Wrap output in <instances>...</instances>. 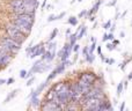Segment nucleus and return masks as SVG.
Masks as SVG:
<instances>
[{"label": "nucleus", "mask_w": 132, "mask_h": 111, "mask_svg": "<svg viewBox=\"0 0 132 111\" xmlns=\"http://www.w3.org/2000/svg\"><path fill=\"white\" fill-rule=\"evenodd\" d=\"M107 49L109 51H112V50H115V49H116V45H115L114 43H108L107 44Z\"/></svg>", "instance_id": "obj_33"}, {"label": "nucleus", "mask_w": 132, "mask_h": 111, "mask_svg": "<svg viewBox=\"0 0 132 111\" xmlns=\"http://www.w3.org/2000/svg\"><path fill=\"white\" fill-rule=\"evenodd\" d=\"M87 12H88V11H86V9H84V11H82V12H80V13H79V15H78V18H79V19H82V18H84V16H87Z\"/></svg>", "instance_id": "obj_35"}, {"label": "nucleus", "mask_w": 132, "mask_h": 111, "mask_svg": "<svg viewBox=\"0 0 132 111\" xmlns=\"http://www.w3.org/2000/svg\"><path fill=\"white\" fill-rule=\"evenodd\" d=\"M119 37H121V38H124V37H125V32L121 31V34H119Z\"/></svg>", "instance_id": "obj_50"}, {"label": "nucleus", "mask_w": 132, "mask_h": 111, "mask_svg": "<svg viewBox=\"0 0 132 111\" xmlns=\"http://www.w3.org/2000/svg\"><path fill=\"white\" fill-rule=\"evenodd\" d=\"M52 21H56V15L55 14H51L48 18V22H52Z\"/></svg>", "instance_id": "obj_36"}, {"label": "nucleus", "mask_w": 132, "mask_h": 111, "mask_svg": "<svg viewBox=\"0 0 132 111\" xmlns=\"http://www.w3.org/2000/svg\"><path fill=\"white\" fill-rule=\"evenodd\" d=\"M89 55H90V53H89V46H85L84 48V50H82V56L85 57V59H87L89 57Z\"/></svg>", "instance_id": "obj_28"}, {"label": "nucleus", "mask_w": 132, "mask_h": 111, "mask_svg": "<svg viewBox=\"0 0 132 111\" xmlns=\"http://www.w3.org/2000/svg\"><path fill=\"white\" fill-rule=\"evenodd\" d=\"M45 5H46V0H44V1H43V5H42V8H44V7H45Z\"/></svg>", "instance_id": "obj_53"}, {"label": "nucleus", "mask_w": 132, "mask_h": 111, "mask_svg": "<svg viewBox=\"0 0 132 111\" xmlns=\"http://www.w3.org/2000/svg\"><path fill=\"white\" fill-rule=\"evenodd\" d=\"M115 29H116V24H112L111 23V25H110V28H109V30H110V32H115Z\"/></svg>", "instance_id": "obj_43"}, {"label": "nucleus", "mask_w": 132, "mask_h": 111, "mask_svg": "<svg viewBox=\"0 0 132 111\" xmlns=\"http://www.w3.org/2000/svg\"><path fill=\"white\" fill-rule=\"evenodd\" d=\"M57 35H58V29L57 28H55V29L51 31V34H50V37L48 38V42H51V41H53V39L57 37Z\"/></svg>", "instance_id": "obj_23"}, {"label": "nucleus", "mask_w": 132, "mask_h": 111, "mask_svg": "<svg viewBox=\"0 0 132 111\" xmlns=\"http://www.w3.org/2000/svg\"><path fill=\"white\" fill-rule=\"evenodd\" d=\"M112 64H115V59H109L108 60V65H112Z\"/></svg>", "instance_id": "obj_45"}, {"label": "nucleus", "mask_w": 132, "mask_h": 111, "mask_svg": "<svg viewBox=\"0 0 132 111\" xmlns=\"http://www.w3.org/2000/svg\"><path fill=\"white\" fill-rule=\"evenodd\" d=\"M41 108L43 111H59L60 107L55 102V100H44L41 103Z\"/></svg>", "instance_id": "obj_4"}, {"label": "nucleus", "mask_w": 132, "mask_h": 111, "mask_svg": "<svg viewBox=\"0 0 132 111\" xmlns=\"http://www.w3.org/2000/svg\"><path fill=\"white\" fill-rule=\"evenodd\" d=\"M12 58H13V55L0 50V67H6L7 65H9V63L12 61Z\"/></svg>", "instance_id": "obj_8"}, {"label": "nucleus", "mask_w": 132, "mask_h": 111, "mask_svg": "<svg viewBox=\"0 0 132 111\" xmlns=\"http://www.w3.org/2000/svg\"><path fill=\"white\" fill-rule=\"evenodd\" d=\"M112 43H114L115 44V45H118V44H119V41H118V39H112Z\"/></svg>", "instance_id": "obj_47"}, {"label": "nucleus", "mask_w": 132, "mask_h": 111, "mask_svg": "<svg viewBox=\"0 0 132 111\" xmlns=\"http://www.w3.org/2000/svg\"><path fill=\"white\" fill-rule=\"evenodd\" d=\"M128 80H132V71H131V73L129 74V76H128Z\"/></svg>", "instance_id": "obj_51"}, {"label": "nucleus", "mask_w": 132, "mask_h": 111, "mask_svg": "<svg viewBox=\"0 0 132 111\" xmlns=\"http://www.w3.org/2000/svg\"><path fill=\"white\" fill-rule=\"evenodd\" d=\"M65 12H62V13L59 14V15H56V20H60V19H63L65 16Z\"/></svg>", "instance_id": "obj_39"}, {"label": "nucleus", "mask_w": 132, "mask_h": 111, "mask_svg": "<svg viewBox=\"0 0 132 111\" xmlns=\"http://www.w3.org/2000/svg\"><path fill=\"white\" fill-rule=\"evenodd\" d=\"M111 20H108L107 21V22H104V23H103V29H104V30H107V29H109V28H110V25H111Z\"/></svg>", "instance_id": "obj_31"}, {"label": "nucleus", "mask_w": 132, "mask_h": 111, "mask_svg": "<svg viewBox=\"0 0 132 111\" xmlns=\"http://www.w3.org/2000/svg\"><path fill=\"white\" fill-rule=\"evenodd\" d=\"M96 46H97V44H96V41L92 42V45L89 46V53H94V51H95Z\"/></svg>", "instance_id": "obj_29"}, {"label": "nucleus", "mask_w": 132, "mask_h": 111, "mask_svg": "<svg viewBox=\"0 0 132 111\" xmlns=\"http://www.w3.org/2000/svg\"><path fill=\"white\" fill-rule=\"evenodd\" d=\"M77 83H78V87H79L80 91H81V93L84 94V95L87 93V91L89 90V89L92 88V87L94 86L93 83H89V82L84 81V80H78V81H77Z\"/></svg>", "instance_id": "obj_11"}, {"label": "nucleus", "mask_w": 132, "mask_h": 111, "mask_svg": "<svg viewBox=\"0 0 132 111\" xmlns=\"http://www.w3.org/2000/svg\"><path fill=\"white\" fill-rule=\"evenodd\" d=\"M94 60H95V55H94V53H90L88 58L86 59V61H87V63H89V64H92Z\"/></svg>", "instance_id": "obj_30"}, {"label": "nucleus", "mask_w": 132, "mask_h": 111, "mask_svg": "<svg viewBox=\"0 0 132 111\" xmlns=\"http://www.w3.org/2000/svg\"><path fill=\"white\" fill-rule=\"evenodd\" d=\"M71 35V29H67L66 30V38H68V36Z\"/></svg>", "instance_id": "obj_48"}, {"label": "nucleus", "mask_w": 132, "mask_h": 111, "mask_svg": "<svg viewBox=\"0 0 132 111\" xmlns=\"http://www.w3.org/2000/svg\"><path fill=\"white\" fill-rule=\"evenodd\" d=\"M34 81H35V76H34V75H31V76H30V79L27 81V83H26V86H27V87L31 86V84H32V82H34Z\"/></svg>", "instance_id": "obj_32"}, {"label": "nucleus", "mask_w": 132, "mask_h": 111, "mask_svg": "<svg viewBox=\"0 0 132 111\" xmlns=\"http://www.w3.org/2000/svg\"><path fill=\"white\" fill-rule=\"evenodd\" d=\"M131 60H132V56H130L128 59H125V60H124L123 63H121V65H119V68L124 71V70H125V67H126V64H129Z\"/></svg>", "instance_id": "obj_26"}, {"label": "nucleus", "mask_w": 132, "mask_h": 111, "mask_svg": "<svg viewBox=\"0 0 132 111\" xmlns=\"http://www.w3.org/2000/svg\"><path fill=\"white\" fill-rule=\"evenodd\" d=\"M97 53H98V56L102 55V49H101V46H97Z\"/></svg>", "instance_id": "obj_46"}, {"label": "nucleus", "mask_w": 132, "mask_h": 111, "mask_svg": "<svg viewBox=\"0 0 132 111\" xmlns=\"http://www.w3.org/2000/svg\"><path fill=\"white\" fill-rule=\"evenodd\" d=\"M62 53H63V49L59 51V52H58V57H59V58H60V56H62Z\"/></svg>", "instance_id": "obj_54"}, {"label": "nucleus", "mask_w": 132, "mask_h": 111, "mask_svg": "<svg viewBox=\"0 0 132 111\" xmlns=\"http://www.w3.org/2000/svg\"><path fill=\"white\" fill-rule=\"evenodd\" d=\"M23 2H24V0H12L9 2V7H11L14 15L24 13V11H23Z\"/></svg>", "instance_id": "obj_6"}, {"label": "nucleus", "mask_w": 132, "mask_h": 111, "mask_svg": "<svg viewBox=\"0 0 132 111\" xmlns=\"http://www.w3.org/2000/svg\"><path fill=\"white\" fill-rule=\"evenodd\" d=\"M67 22L70 23L71 25H77L78 24V19L75 18V16H71V18L67 20Z\"/></svg>", "instance_id": "obj_27"}, {"label": "nucleus", "mask_w": 132, "mask_h": 111, "mask_svg": "<svg viewBox=\"0 0 132 111\" xmlns=\"http://www.w3.org/2000/svg\"><path fill=\"white\" fill-rule=\"evenodd\" d=\"M114 107L112 104L109 102L108 100H102L100 103V107H98V111H112Z\"/></svg>", "instance_id": "obj_12"}, {"label": "nucleus", "mask_w": 132, "mask_h": 111, "mask_svg": "<svg viewBox=\"0 0 132 111\" xmlns=\"http://www.w3.org/2000/svg\"><path fill=\"white\" fill-rule=\"evenodd\" d=\"M37 6H38V1L37 0H24V2H23V11H24V13L34 14L35 15Z\"/></svg>", "instance_id": "obj_5"}, {"label": "nucleus", "mask_w": 132, "mask_h": 111, "mask_svg": "<svg viewBox=\"0 0 132 111\" xmlns=\"http://www.w3.org/2000/svg\"><path fill=\"white\" fill-rule=\"evenodd\" d=\"M51 7H52V6H51V5H48V6H46V9H50Z\"/></svg>", "instance_id": "obj_56"}, {"label": "nucleus", "mask_w": 132, "mask_h": 111, "mask_svg": "<svg viewBox=\"0 0 132 111\" xmlns=\"http://www.w3.org/2000/svg\"><path fill=\"white\" fill-rule=\"evenodd\" d=\"M125 101H123V102H122V104H121V107H119V111H124L125 110Z\"/></svg>", "instance_id": "obj_41"}, {"label": "nucleus", "mask_w": 132, "mask_h": 111, "mask_svg": "<svg viewBox=\"0 0 132 111\" xmlns=\"http://www.w3.org/2000/svg\"><path fill=\"white\" fill-rule=\"evenodd\" d=\"M68 86V82H64V81H60V82H57V83H55V84H52L51 86V88L53 89V90L57 93V91H59V90H62L63 88H65V87H67Z\"/></svg>", "instance_id": "obj_15"}, {"label": "nucleus", "mask_w": 132, "mask_h": 111, "mask_svg": "<svg viewBox=\"0 0 132 111\" xmlns=\"http://www.w3.org/2000/svg\"><path fill=\"white\" fill-rule=\"evenodd\" d=\"M126 13H128V11H125V12H124L123 14H122V15H121V16H122V19H124V16L126 15Z\"/></svg>", "instance_id": "obj_52"}, {"label": "nucleus", "mask_w": 132, "mask_h": 111, "mask_svg": "<svg viewBox=\"0 0 132 111\" xmlns=\"http://www.w3.org/2000/svg\"><path fill=\"white\" fill-rule=\"evenodd\" d=\"M12 23H13V25L16 28V29H19L22 34H24L26 36H29L30 32H31L32 25L28 24V23H24V22H22V21H19V20H16V19H13V20H12Z\"/></svg>", "instance_id": "obj_3"}, {"label": "nucleus", "mask_w": 132, "mask_h": 111, "mask_svg": "<svg viewBox=\"0 0 132 111\" xmlns=\"http://www.w3.org/2000/svg\"><path fill=\"white\" fill-rule=\"evenodd\" d=\"M96 27H97V22H94V25H93V28H94V29H95Z\"/></svg>", "instance_id": "obj_55"}, {"label": "nucleus", "mask_w": 132, "mask_h": 111, "mask_svg": "<svg viewBox=\"0 0 132 111\" xmlns=\"http://www.w3.org/2000/svg\"><path fill=\"white\" fill-rule=\"evenodd\" d=\"M0 43L4 44V45L9 50V52H11L12 55H16L21 49V43L14 41L13 38H11V37H8V36L4 37V38L0 41Z\"/></svg>", "instance_id": "obj_2"}, {"label": "nucleus", "mask_w": 132, "mask_h": 111, "mask_svg": "<svg viewBox=\"0 0 132 111\" xmlns=\"http://www.w3.org/2000/svg\"><path fill=\"white\" fill-rule=\"evenodd\" d=\"M72 48H73V45H71L68 42H66L65 45L63 46V53H62V56H60V60L65 61L66 59L70 58L71 53H72Z\"/></svg>", "instance_id": "obj_10"}, {"label": "nucleus", "mask_w": 132, "mask_h": 111, "mask_svg": "<svg viewBox=\"0 0 132 111\" xmlns=\"http://www.w3.org/2000/svg\"><path fill=\"white\" fill-rule=\"evenodd\" d=\"M123 89H124V87H123V81L122 82H119L118 84H117V97H119V96L122 95V93H123Z\"/></svg>", "instance_id": "obj_24"}, {"label": "nucleus", "mask_w": 132, "mask_h": 111, "mask_svg": "<svg viewBox=\"0 0 132 111\" xmlns=\"http://www.w3.org/2000/svg\"><path fill=\"white\" fill-rule=\"evenodd\" d=\"M79 49H80V45L78 43H75L74 45H73V48H72V51H74V52H78V51H79Z\"/></svg>", "instance_id": "obj_37"}, {"label": "nucleus", "mask_w": 132, "mask_h": 111, "mask_svg": "<svg viewBox=\"0 0 132 111\" xmlns=\"http://www.w3.org/2000/svg\"><path fill=\"white\" fill-rule=\"evenodd\" d=\"M41 103H42V101L39 100L38 96H35V97H31V98H30L29 105H30V107H32V108H35V109H37V108L41 107Z\"/></svg>", "instance_id": "obj_16"}, {"label": "nucleus", "mask_w": 132, "mask_h": 111, "mask_svg": "<svg viewBox=\"0 0 132 111\" xmlns=\"http://www.w3.org/2000/svg\"><path fill=\"white\" fill-rule=\"evenodd\" d=\"M86 32H87V27H85L84 24H81V27H80L79 31H78V34H77V38L78 39H82L84 38V36L86 35Z\"/></svg>", "instance_id": "obj_17"}, {"label": "nucleus", "mask_w": 132, "mask_h": 111, "mask_svg": "<svg viewBox=\"0 0 132 111\" xmlns=\"http://www.w3.org/2000/svg\"><path fill=\"white\" fill-rule=\"evenodd\" d=\"M77 34L78 32H74V34H71L70 36H68V43L71 44V45H74L75 43H77V41H78V38H77Z\"/></svg>", "instance_id": "obj_20"}, {"label": "nucleus", "mask_w": 132, "mask_h": 111, "mask_svg": "<svg viewBox=\"0 0 132 111\" xmlns=\"http://www.w3.org/2000/svg\"><path fill=\"white\" fill-rule=\"evenodd\" d=\"M131 27H132V21H131Z\"/></svg>", "instance_id": "obj_57"}, {"label": "nucleus", "mask_w": 132, "mask_h": 111, "mask_svg": "<svg viewBox=\"0 0 132 111\" xmlns=\"http://www.w3.org/2000/svg\"><path fill=\"white\" fill-rule=\"evenodd\" d=\"M6 34L8 37H11V38H13L14 41L19 42V43H21V44H22L28 37V36H26L24 34H22L19 29H16L12 22L6 25Z\"/></svg>", "instance_id": "obj_1"}, {"label": "nucleus", "mask_w": 132, "mask_h": 111, "mask_svg": "<svg viewBox=\"0 0 132 111\" xmlns=\"http://www.w3.org/2000/svg\"><path fill=\"white\" fill-rule=\"evenodd\" d=\"M114 38H115L114 32H109V34H108V41H112Z\"/></svg>", "instance_id": "obj_42"}, {"label": "nucleus", "mask_w": 132, "mask_h": 111, "mask_svg": "<svg viewBox=\"0 0 132 111\" xmlns=\"http://www.w3.org/2000/svg\"><path fill=\"white\" fill-rule=\"evenodd\" d=\"M20 78H21V79H26V78H27V71H26V70H21L20 71Z\"/></svg>", "instance_id": "obj_34"}, {"label": "nucleus", "mask_w": 132, "mask_h": 111, "mask_svg": "<svg viewBox=\"0 0 132 111\" xmlns=\"http://www.w3.org/2000/svg\"><path fill=\"white\" fill-rule=\"evenodd\" d=\"M57 75H58V74H57V71H56V68H55V70H53L52 72H51L50 74L48 75V78H46V81H48V82H50L51 80H53L56 76H57Z\"/></svg>", "instance_id": "obj_25"}, {"label": "nucleus", "mask_w": 132, "mask_h": 111, "mask_svg": "<svg viewBox=\"0 0 132 111\" xmlns=\"http://www.w3.org/2000/svg\"><path fill=\"white\" fill-rule=\"evenodd\" d=\"M102 41L103 42H108V34L107 32H104V35H103V37H102Z\"/></svg>", "instance_id": "obj_44"}, {"label": "nucleus", "mask_w": 132, "mask_h": 111, "mask_svg": "<svg viewBox=\"0 0 132 111\" xmlns=\"http://www.w3.org/2000/svg\"><path fill=\"white\" fill-rule=\"evenodd\" d=\"M96 79H97V76H96V74L93 72H82L79 76V80H84V81H87L93 84H94V82L96 81Z\"/></svg>", "instance_id": "obj_9"}, {"label": "nucleus", "mask_w": 132, "mask_h": 111, "mask_svg": "<svg viewBox=\"0 0 132 111\" xmlns=\"http://www.w3.org/2000/svg\"><path fill=\"white\" fill-rule=\"evenodd\" d=\"M116 4H117V0H112V1L108 2L107 6H108V7H112V6H116Z\"/></svg>", "instance_id": "obj_38"}, {"label": "nucleus", "mask_w": 132, "mask_h": 111, "mask_svg": "<svg viewBox=\"0 0 132 111\" xmlns=\"http://www.w3.org/2000/svg\"><path fill=\"white\" fill-rule=\"evenodd\" d=\"M55 97H56V91L50 87L45 94V100H55Z\"/></svg>", "instance_id": "obj_18"}, {"label": "nucleus", "mask_w": 132, "mask_h": 111, "mask_svg": "<svg viewBox=\"0 0 132 111\" xmlns=\"http://www.w3.org/2000/svg\"><path fill=\"white\" fill-rule=\"evenodd\" d=\"M18 93H19V89H14L13 91H11V93L8 94V96L6 97V100H5V103H7V102H9L11 100H13V98L18 95Z\"/></svg>", "instance_id": "obj_19"}, {"label": "nucleus", "mask_w": 132, "mask_h": 111, "mask_svg": "<svg viewBox=\"0 0 132 111\" xmlns=\"http://www.w3.org/2000/svg\"><path fill=\"white\" fill-rule=\"evenodd\" d=\"M6 81H7L6 79H0V86H1V84H4V83H6Z\"/></svg>", "instance_id": "obj_49"}, {"label": "nucleus", "mask_w": 132, "mask_h": 111, "mask_svg": "<svg viewBox=\"0 0 132 111\" xmlns=\"http://www.w3.org/2000/svg\"><path fill=\"white\" fill-rule=\"evenodd\" d=\"M44 51H45V46H44V43L42 44L39 48H37L36 49V51H34V52L30 55L29 58H36V57H39V56H42L44 53Z\"/></svg>", "instance_id": "obj_14"}, {"label": "nucleus", "mask_w": 132, "mask_h": 111, "mask_svg": "<svg viewBox=\"0 0 132 111\" xmlns=\"http://www.w3.org/2000/svg\"><path fill=\"white\" fill-rule=\"evenodd\" d=\"M66 70V66H65V64L64 63H60L59 65L56 67V71H57V74L59 75V74H62V73H64V71Z\"/></svg>", "instance_id": "obj_21"}, {"label": "nucleus", "mask_w": 132, "mask_h": 111, "mask_svg": "<svg viewBox=\"0 0 132 111\" xmlns=\"http://www.w3.org/2000/svg\"><path fill=\"white\" fill-rule=\"evenodd\" d=\"M56 46H57V43H56V42H53V41L48 42V45L45 46V50L53 51V50H56Z\"/></svg>", "instance_id": "obj_22"}, {"label": "nucleus", "mask_w": 132, "mask_h": 111, "mask_svg": "<svg viewBox=\"0 0 132 111\" xmlns=\"http://www.w3.org/2000/svg\"><path fill=\"white\" fill-rule=\"evenodd\" d=\"M14 82H15V79H14V78H9V79L6 81V84H13Z\"/></svg>", "instance_id": "obj_40"}, {"label": "nucleus", "mask_w": 132, "mask_h": 111, "mask_svg": "<svg viewBox=\"0 0 132 111\" xmlns=\"http://www.w3.org/2000/svg\"><path fill=\"white\" fill-rule=\"evenodd\" d=\"M42 59H44V60H48V61H52L53 59L56 58V50H53V51H50V50H45L44 51V53L42 55L41 57Z\"/></svg>", "instance_id": "obj_13"}, {"label": "nucleus", "mask_w": 132, "mask_h": 111, "mask_svg": "<svg viewBox=\"0 0 132 111\" xmlns=\"http://www.w3.org/2000/svg\"><path fill=\"white\" fill-rule=\"evenodd\" d=\"M14 19L19 21H22L24 23H28V24L32 25L35 22V15L34 14H29V13H21V14H18V15L14 16Z\"/></svg>", "instance_id": "obj_7"}]
</instances>
